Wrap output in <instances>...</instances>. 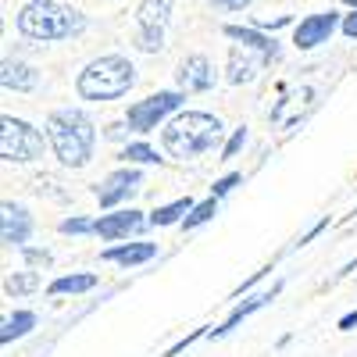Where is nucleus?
Wrapping results in <instances>:
<instances>
[{
    "label": "nucleus",
    "instance_id": "8",
    "mask_svg": "<svg viewBox=\"0 0 357 357\" xmlns=\"http://www.w3.org/2000/svg\"><path fill=\"white\" fill-rule=\"evenodd\" d=\"M139 183H143V175L136 172V168H118V172H111L104 183H97V200H100V207H114V204H122L126 197H132L136 190H139Z\"/></svg>",
    "mask_w": 357,
    "mask_h": 357
},
{
    "label": "nucleus",
    "instance_id": "32",
    "mask_svg": "<svg viewBox=\"0 0 357 357\" xmlns=\"http://www.w3.org/2000/svg\"><path fill=\"white\" fill-rule=\"evenodd\" d=\"M343 36H350V40H357V11L343 18Z\"/></svg>",
    "mask_w": 357,
    "mask_h": 357
},
{
    "label": "nucleus",
    "instance_id": "28",
    "mask_svg": "<svg viewBox=\"0 0 357 357\" xmlns=\"http://www.w3.org/2000/svg\"><path fill=\"white\" fill-rule=\"evenodd\" d=\"M200 336H207V333H204V329H200V333H193V336H186V340H178V343H175V347H168V350H165V357H178V354H183V350H186V347H190V343H197V340H200Z\"/></svg>",
    "mask_w": 357,
    "mask_h": 357
},
{
    "label": "nucleus",
    "instance_id": "21",
    "mask_svg": "<svg viewBox=\"0 0 357 357\" xmlns=\"http://www.w3.org/2000/svg\"><path fill=\"white\" fill-rule=\"evenodd\" d=\"M218 215V197H207V200H200L193 211L186 215V222H183V229H200V225H207Z\"/></svg>",
    "mask_w": 357,
    "mask_h": 357
},
{
    "label": "nucleus",
    "instance_id": "15",
    "mask_svg": "<svg viewBox=\"0 0 357 357\" xmlns=\"http://www.w3.org/2000/svg\"><path fill=\"white\" fill-rule=\"evenodd\" d=\"M225 36L236 40L240 47L247 50H257L261 57H268V61H279V43L272 36H264V29H247V25H225Z\"/></svg>",
    "mask_w": 357,
    "mask_h": 357
},
{
    "label": "nucleus",
    "instance_id": "5",
    "mask_svg": "<svg viewBox=\"0 0 357 357\" xmlns=\"http://www.w3.org/2000/svg\"><path fill=\"white\" fill-rule=\"evenodd\" d=\"M0 158L18 161V165L43 158V132L33 129L29 122H22V118L4 114L0 118Z\"/></svg>",
    "mask_w": 357,
    "mask_h": 357
},
{
    "label": "nucleus",
    "instance_id": "6",
    "mask_svg": "<svg viewBox=\"0 0 357 357\" xmlns=\"http://www.w3.org/2000/svg\"><path fill=\"white\" fill-rule=\"evenodd\" d=\"M172 18V0H143L136 8V47L158 54L165 47V25Z\"/></svg>",
    "mask_w": 357,
    "mask_h": 357
},
{
    "label": "nucleus",
    "instance_id": "4",
    "mask_svg": "<svg viewBox=\"0 0 357 357\" xmlns=\"http://www.w3.org/2000/svg\"><path fill=\"white\" fill-rule=\"evenodd\" d=\"M136 82V68L129 65V57L122 54H107V57H97L89 61L79 79H75V89L82 100H118L126 97Z\"/></svg>",
    "mask_w": 357,
    "mask_h": 357
},
{
    "label": "nucleus",
    "instance_id": "25",
    "mask_svg": "<svg viewBox=\"0 0 357 357\" xmlns=\"http://www.w3.org/2000/svg\"><path fill=\"white\" fill-rule=\"evenodd\" d=\"M243 143H247V129L240 126V129H236V132L229 136V143H225V151H222V161H232L236 154L243 151Z\"/></svg>",
    "mask_w": 357,
    "mask_h": 357
},
{
    "label": "nucleus",
    "instance_id": "2",
    "mask_svg": "<svg viewBox=\"0 0 357 357\" xmlns=\"http://www.w3.org/2000/svg\"><path fill=\"white\" fill-rule=\"evenodd\" d=\"M161 143H165V151L178 161L200 158V154L215 151V146L222 143V122L207 111H183V114H175L172 122H165Z\"/></svg>",
    "mask_w": 357,
    "mask_h": 357
},
{
    "label": "nucleus",
    "instance_id": "31",
    "mask_svg": "<svg viewBox=\"0 0 357 357\" xmlns=\"http://www.w3.org/2000/svg\"><path fill=\"white\" fill-rule=\"evenodd\" d=\"M293 18L289 15H279V18H264V22H257V29H282V25H289Z\"/></svg>",
    "mask_w": 357,
    "mask_h": 357
},
{
    "label": "nucleus",
    "instance_id": "24",
    "mask_svg": "<svg viewBox=\"0 0 357 357\" xmlns=\"http://www.w3.org/2000/svg\"><path fill=\"white\" fill-rule=\"evenodd\" d=\"M61 232H65V236L97 232V222H93V218H82V215H75V218H65V222H61Z\"/></svg>",
    "mask_w": 357,
    "mask_h": 357
},
{
    "label": "nucleus",
    "instance_id": "9",
    "mask_svg": "<svg viewBox=\"0 0 357 357\" xmlns=\"http://www.w3.org/2000/svg\"><path fill=\"white\" fill-rule=\"evenodd\" d=\"M340 25V15L336 11H318V15H307L301 25L293 29V43L301 50H314L318 43H325L333 36V29Z\"/></svg>",
    "mask_w": 357,
    "mask_h": 357
},
{
    "label": "nucleus",
    "instance_id": "29",
    "mask_svg": "<svg viewBox=\"0 0 357 357\" xmlns=\"http://www.w3.org/2000/svg\"><path fill=\"white\" fill-rule=\"evenodd\" d=\"M22 254H25V261L33 264V268H36V264H50V254H47V250H33V247H25Z\"/></svg>",
    "mask_w": 357,
    "mask_h": 357
},
{
    "label": "nucleus",
    "instance_id": "13",
    "mask_svg": "<svg viewBox=\"0 0 357 357\" xmlns=\"http://www.w3.org/2000/svg\"><path fill=\"white\" fill-rule=\"evenodd\" d=\"M264 65H268V57H261L257 50H247V47L236 43V47L229 50V82H232V86L254 82Z\"/></svg>",
    "mask_w": 357,
    "mask_h": 357
},
{
    "label": "nucleus",
    "instance_id": "12",
    "mask_svg": "<svg viewBox=\"0 0 357 357\" xmlns=\"http://www.w3.org/2000/svg\"><path fill=\"white\" fill-rule=\"evenodd\" d=\"M143 225H151V218H143V211H114V215L97 218V236L100 240H126Z\"/></svg>",
    "mask_w": 357,
    "mask_h": 357
},
{
    "label": "nucleus",
    "instance_id": "22",
    "mask_svg": "<svg viewBox=\"0 0 357 357\" xmlns=\"http://www.w3.org/2000/svg\"><path fill=\"white\" fill-rule=\"evenodd\" d=\"M4 289H8L11 296H25V293H36V289H40V275H36V272H15V275H8Z\"/></svg>",
    "mask_w": 357,
    "mask_h": 357
},
{
    "label": "nucleus",
    "instance_id": "3",
    "mask_svg": "<svg viewBox=\"0 0 357 357\" xmlns=\"http://www.w3.org/2000/svg\"><path fill=\"white\" fill-rule=\"evenodd\" d=\"M15 25L29 40H72L86 29V18L75 8L57 4V0H29L18 11Z\"/></svg>",
    "mask_w": 357,
    "mask_h": 357
},
{
    "label": "nucleus",
    "instance_id": "17",
    "mask_svg": "<svg viewBox=\"0 0 357 357\" xmlns=\"http://www.w3.org/2000/svg\"><path fill=\"white\" fill-rule=\"evenodd\" d=\"M104 261H114V264H126V268H136V264H146L158 257V243H118L111 250L100 254Z\"/></svg>",
    "mask_w": 357,
    "mask_h": 357
},
{
    "label": "nucleus",
    "instance_id": "30",
    "mask_svg": "<svg viewBox=\"0 0 357 357\" xmlns=\"http://www.w3.org/2000/svg\"><path fill=\"white\" fill-rule=\"evenodd\" d=\"M325 225H329V218H321L318 225H311V229H307V236H301V240H296V247H307V243L314 240V236H318V232H321Z\"/></svg>",
    "mask_w": 357,
    "mask_h": 357
},
{
    "label": "nucleus",
    "instance_id": "1",
    "mask_svg": "<svg viewBox=\"0 0 357 357\" xmlns=\"http://www.w3.org/2000/svg\"><path fill=\"white\" fill-rule=\"evenodd\" d=\"M47 139L54 146V154L68 168H82L93 158L97 146V129L89 122V114L79 107H61L47 118Z\"/></svg>",
    "mask_w": 357,
    "mask_h": 357
},
{
    "label": "nucleus",
    "instance_id": "26",
    "mask_svg": "<svg viewBox=\"0 0 357 357\" xmlns=\"http://www.w3.org/2000/svg\"><path fill=\"white\" fill-rule=\"evenodd\" d=\"M240 183H243V175H240V172H229V175H222L218 183L211 186V197H225L232 186H240Z\"/></svg>",
    "mask_w": 357,
    "mask_h": 357
},
{
    "label": "nucleus",
    "instance_id": "23",
    "mask_svg": "<svg viewBox=\"0 0 357 357\" xmlns=\"http://www.w3.org/2000/svg\"><path fill=\"white\" fill-rule=\"evenodd\" d=\"M122 158L132 161V165H158L161 161L158 151H154V146H146V143H129L126 151H122Z\"/></svg>",
    "mask_w": 357,
    "mask_h": 357
},
{
    "label": "nucleus",
    "instance_id": "11",
    "mask_svg": "<svg viewBox=\"0 0 357 357\" xmlns=\"http://www.w3.org/2000/svg\"><path fill=\"white\" fill-rule=\"evenodd\" d=\"M0 211H4V222H0V236H4V243L25 250L29 236H33V215H29L22 204H11V200H4Z\"/></svg>",
    "mask_w": 357,
    "mask_h": 357
},
{
    "label": "nucleus",
    "instance_id": "16",
    "mask_svg": "<svg viewBox=\"0 0 357 357\" xmlns=\"http://www.w3.org/2000/svg\"><path fill=\"white\" fill-rule=\"evenodd\" d=\"M0 82H4V89H15V93H29V89H36L40 75L33 65H25V61H8L0 65Z\"/></svg>",
    "mask_w": 357,
    "mask_h": 357
},
{
    "label": "nucleus",
    "instance_id": "7",
    "mask_svg": "<svg viewBox=\"0 0 357 357\" xmlns=\"http://www.w3.org/2000/svg\"><path fill=\"white\" fill-rule=\"evenodd\" d=\"M178 104H183V89H161V93H151L146 100H136L126 114V122L136 132H151L172 111H178Z\"/></svg>",
    "mask_w": 357,
    "mask_h": 357
},
{
    "label": "nucleus",
    "instance_id": "20",
    "mask_svg": "<svg viewBox=\"0 0 357 357\" xmlns=\"http://www.w3.org/2000/svg\"><path fill=\"white\" fill-rule=\"evenodd\" d=\"M97 286V275H61V279H54L50 282V293L54 296H65V293H89Z\"/></svg>",
    "mask_w": 357,
    "mask_h": 357
},
{
    "label": "nucleus",
    "instance_id": "34",
    "mask_svg": "<svg viewBox=\"0 0 357 357\" xmlns=\"http://www.w3.org/2000/svg\"><path fill=\"white\" fill-rule=\"evenodd\" d=\"M347 4H350V8H354V11H357V0H347Z\"/></svg>",
    "mask_w": 357,
    "mask_h": 357
},
{
    "label": "nucleus",
    "instance_id": "27",
    "mask_svg": "<svg viewBox=\"0 0 357 357\" xmlns=\"http://www.w3.org/2000/svg\"><path fill=\"white\" fill-rule=\"evenodd\" d=\"M254 0H211V8H218V11H243Z\"/></svg>",
    "mask_w": 357,
    "mask_h": 357
},
{
    "label": "nucleus",
    "instance_id": "14",
    "mask_svg": "<svg viewBox=\"0 0 357 357\" xmlns=\"http://www.w3.org/2000/svg\"><path fill=\"white\" fill-rule=\"evenodd\" d=\"M279 293H282V282H275L272 289H264V293H254V296H247V304H236V307H232V314H229V318H225V321L218 325V329H211V333H207V336H211V340H218V336L232 333V329H236V325H240V321H243L247 314L261 311L264 304H272V301H275Z\"/></svg>",
    "mask_w": 357,
    "mask_h": 357
},
{
    "label": "nucleus",
    "instance_id": "33",
    "mask_svg": "<svg viewBox=\"0 0 357 357\" xmlns=\"http://www.w3.org/2000/svg\"><path fill=\"white\" fill-rule=\"evenodd\" d=\"M354 325H357V311H350V314H343V318H340V329H343V333H350Z\"/></svg>",
    "mask_w": 357,
    "mask_h": 357
},
{
    "label": "nucleus",
    "instance_id": "19",
    "mask_svg": "<svg viewBox=\"0 0 357 357\" xmlns=\"http://www.w3.org/2000/svg\"><path fill=\"white\" fill-rule=\"evenodd\" d=\"M36 325V314L33 311H15L11 318H4V329H0V343H11V340H22L29 329Z\"/></svg>",
    "mask_w": 357,
    "mask_h": 357
},
{
    "label": "nucleus",
    "instance_id": "10",
    "mask_svg": "<svg viewBox=\"0 0 357 357\" xmlns=\"http://www.w3.org/2000/svg\"><path fill=\"white\" fill-rule=\"evenodd\" d=\"M175 79H178V89H183V93H204V89L215 86V68L204 54H190L186 61L178 65Z\"/></svg>",
    "mask_w": 357,
    "mask_h": 357
},
{
    "label": "nucleus",
    "instance_id": "18",
    "mask_svg": "<svg viewBox=\"0 0 357 357\" xmlns=\"http://www.w3.org/2000/svg\"><path fill=\"white\" fill-rule=\"evenodd\" d=\"M193 200L190 197H178V200H172V204H165V207H158V211L151 215V225H175L178 218H183L186 222V215L193 211Z\"/></svg>",
    "mask_w": 357,
    "mask_h": 357
}]
</instances>
